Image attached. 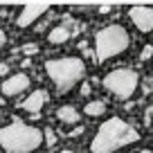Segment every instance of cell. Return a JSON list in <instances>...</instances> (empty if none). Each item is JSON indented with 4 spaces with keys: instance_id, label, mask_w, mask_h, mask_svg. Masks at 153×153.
<instances>
[{
    "instance_id": "obj_1",
    "label": "cell",
    "mask_w": 153,
    "mask_h": 153,
    "mask_svg": "<svg viewBox=\"0 0 153 153\" xmlns=\"http://www.w3.org/2000/svg\"><path fill=\"white\" fill-rule=\"evenodd\" d=\"M140 142V133L128 124V122L120 120V117H110L99 126L97 135L90 142L92 153H115L120 149L128 146V144Z\"/></svg>"
},
{
    "instance_id": "obj_2",
    "label": "cell",
    "mask_w": 153,
    "mask_h": 153,
    "mask_svg": "<svg viewBox=\"0 0 153 153\" xmlns=\"http://www.w3.org/2000/svg\"><path fill=\"white\" fill-rule=\"evenodd\" d=\"M0 146L2 153H34L43 146V131L25 122L0 126Z\"/></svg>"
},
{
    "instance_id": "obj_3",
    "label": "cell",
    "mask_w": 153,
    "mask_h": 153,
    "mask_svg": "<svg viewBox=\"0 0 153 153\" xmlns=\"http://www.w3.org/2000/svg\"><path fill=\"white\" fill-rule=\"evenodd\" d=\"M45 72L52 79L54 88H56V95H68L86 76V63L79 56L52 59V61L45 63Z\"/></svg>"
},
{
    "instance_id": "obj_4",
    "label": "cell",
    "mask_w": 153,
    "mask_h": 153,
    "mask_svg": "<svg viewBox=\"0 0 153 153\" xmlns=\"http://www.w3.org/2000/svg\"><path fill=\"white\" fill-rule=\"evenodd\" d=\"M128 45H131L128 32L122 25H108V27L99 29L95 36V56L99 63H104L117 54L126 52Z\"/></svg>"
},
{
    "instance_id": "obj_5",
    "label": "cell",
    "mask_w": 153,
    "mask_h": 153,
    "mask_svg": "<svg viewBox=\"0 0 153 153\" xmlns=\"http://www.w3.org/2000/svg\"><path fill=\"white\" fill-rule=\"evenodd\" d=\"M137 83H140V76L135 70H128V68H120V70H113L104 76V88L115 95L117 99L126 101L133 97V92L137 90Z\"/></svg>"
},
{
    "instance_id": "obj_6",
    "label": "cell",
    "mask_w": 153,
    "mask_h": 153,
    "mask_svg": "<svg viewBox=\"0 0 153 153\" xmlns=\"http://www.w3.org/2000/svg\"><path fill=\"white\" fill-rule=\"evenodd\" d=\"M128 18L142 34H149L153 29V9L151 7H131Z\"/></svg>"
},
{
    "instance_id": "obj_7",
    "label": "cell",
    "mask_w": 153,
    "mask_h": 153,
    "mask_svg": "<svg viewBox=\"0 0 153 153\" xmlns=\"http://www.w3.org/2000/svg\"><path fill=\"white\" fill-rule=\"evenodd\" d=\"M29 88V76L23 74V72H18V74H11L9 79H5V83H2V95L5 97H16L20 95V92H25Z\"/></svg>"
},
{
    "instance_id": "obj_8",
    "label": "cell",
    "mask_w": 153,
    "mask_h": 153,
    "mask_svg": "<svg viewBox=\"0 0 153 153\" xmlns=\"http://www.w3.org/2000/svg\"><path fill=\"white\" fill-rule=\"evenodd\" d=\"M48 101V95H45V90H34L29 92V97L20 104V108L27 110V113H41V108H43V104Z\"/></svg>"
},
{
    "instance_id": "obj_9",
    "label": "cell",
    "mask_w": 153,
    "mask_h": 153,
    "mask_svg": "<svg viewBox=\"0 0 153 153\" xmlns=\"http://www.w3.org/2000/svg\"><path fill=\"white\" fill-rule=\"evenodd\" d=\"M45 14V7H25L23 11H20V16H18V20H16V23H18V27H29V25L34 23V20H38L41 18V16Z\"/></svg>"
},
{
    "instance_id": "obj_10",
    "label": "cell",
    "mask_w": 153,
    "mask_h": 153,
    "mask_svg": "<svg viewBox=\"0 0 153 153\" xmlns=\"http://www.w3.org/2000/svg\"><path fill=\"white\" fill-rule=\"evenodd\" d=\"M56 117H59L61 124H79L81 113H79L74 106H61V108L56 110Z\"/></svg>"
},
{
    "instance_id": "obj_11",
    "label": "cell",
    "mask_w": 153,
    "mask_h": 153,
    "mask_svg": "<svg viewBox=\"0 0 153 153\" xmlns=\"http://www.w3.org/2000/svg\"><path fill=\"white\" fill-rule=\"evenodd\" d=\"M68 38H70V29L68 27H54L52 32L48 34V41L52 45H61V43H65Z\"/></svg>"
},
{
    "instance_id": "obj_12",
    "label": "cell",
    "mask_w": 153,
    "mask_h": 153,
    "mask_svg": "<svg viewBox=\"0 0 153 153\" xmlns=\"http://www.w3.org/2000/svg\"><path fill=\"white\" fill-rule=\"evenodd\" d=\"M83 110L88 117H101L106 113V101H90V104H86Z\"/></svg>"
},
{
    "instance_id": "obj_13",
    "label": "cell",
    "mask_w": 153,
    "mask_h": 153,
    "mask_svg": "<svg viewBox=\"0 0 153 153\" xmlns=\"http://www.w3.org/2000/svg\"><path fill=\"white\" fill-rule=\"evenodd\" d=\"M43 142L48 144L50 149L56 144V135H54V131H52V128H45V131H43Z\"/></svg>"
},
{
    "instance_id": "obj_14",
    "label": "cell",
    "mask_w": 153,
    "mask_h": 153,
    "mask_svg": "<svg viewBox=\"0 0 153 153\" xmlns=\"http://www.w3.org/2000/svg\"><path fill=\"white\" fill-rule=\"evenodd\" d=\"M151 56H153V48H151V45H146V48L142 50V56H140V59H142V61H149Z\"/></svg>"
},
{
    "instance_id": "obj_15",
    "label": "cell",
    "mask_w": 153,
    "mask_h": 153,
    "mask_svg": "<svg viewBox=\"0 0 153 153\" xmlns=\"http://www.w3.org/2000/svg\"><path fill=\"white\" fill-rule=\"evenodd\" d=\"M5 43H7V36H5V32H2V29H0V50L5 48Z\"/></svg>"
},
{
    "instance_id": "obj_16",
    "label": "cell",
    "mask_w": 153,
    "mask_h": 153,
    "mask_svg": "<svg viewBox=\"0 0 153 153\" xmlns=\"http://www.w3.org/2000/svg\"><path fill=\"white\" fill-rule=\"evenodd\" d=\"M7 72H9V65H7V63H0V74H7Z\"/></svg>"
},
{
    "instance_id": "obj_17",
    "label": "cell",
    "mask_w": 153,
    "mask_h": 153,
    "mask_svg": "<svg viewBox=\"0 0 153 153\" xmlns=\"http://www.w3.org/2000/svg\"><path fill=\"white\" fill-rule=\"evenodd\" d=\"M59 153H74V151H59Z\"/></svg>"
},
{
    "instance_id": "obj_18",
    "label": "cell",
    "mask_w": 153,
    "mask_h": 153,
    "mask_svg": "<svg viewBox=\"0 0 153 153\" xmlns=\"http://www.w3.org/2000/svg\"><path fill=\"white\" fill-rule=\"evenodd\" d=\"M140 153H151V151H140Z\"/></svg>"
},
{
    "instance_id": "obj_19",
    "label": "cell",
    "mask_w": 153,
    "mask_h": 153,
    "mask_svg": "<svg viewBox=\"0 0 153 153\" xmlns=\"http://www.w3.org/2000/svg\"><path fill=\"white\" fill-rule=\"evenodd\" d=\"M0 153H2V149H0Z\"/></svg>"
}]
</instances>
